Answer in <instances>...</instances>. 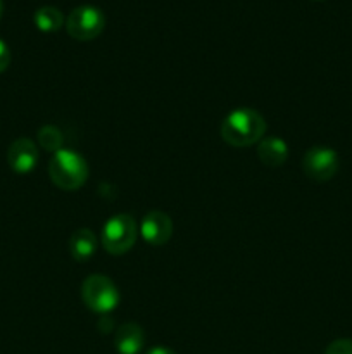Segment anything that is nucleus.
<instances>
[{
	"label": "nucleus",
	"instance_id": "f257e3e1",
	"mask_svg": "<svg viewBox=\"0 0 352 354\" xmlns=\"http://www.w3.org/2000/svg\"><path fill=\"white\" fill-rule=\"evenodd\" d=\"M266 120L252 107H237L221 121V138L231 147H251L266 133Z\"/></svg>",
	"mask_w": 352,
	"mask_h": 354
},
{
	"label": "nucleus",
	"instance_id": "f03ea898",
	"mask_svg": "<svg viewBox=\"0 0 352 354\" xmlns=\"http://www.w3.org/2000/svg\"><path fill=\"white\" fill-rule=\"evenodd\" d=\"M90 175V168L86 159L72 149L62 147L61 151L54 152L48 161V176L50 182L61 190L81 189L86 183Z\"/></svg>",
	"mask_w": 352,
	"mask_h": 354
},
{
	"label": "nucleus",
	"instance_id": "7ed1b4c3",
	"mask_svg": "<svg viewBox=\"0 0 352 354\" xmlns=\"http://www.w3.org/2000/svg\"><path fill=\"white\" fill-rule=\"evenodd\" d=\"M81 299L90 311L97 315H109L119 306L121 294L116 283L102 273L88 275L81 283Z\"/></svg>",
	"mask_w": 352,
	"mask_h": 354
},
{
	"label": "nucleus",
	"instance_id": "20e7f679",
	"mask_svg": "<svg viewBox=\"0 0 352 354\" xmlns=\"http://www.w3.org/2000/svg\"><path fill=\"white\" fill-rule=\"evenodd\" d=\"M137 235L138 227L135 218L128 213H119L110 216L104 223L100 242L109 254L121 256L126 254L133 248L135 242H137Z\"/></svg>",
	"mask_w": 352,
	"mask_h": 354
},
{
	"label": "nucleus",
	"instance_id": "39448f33",
	"mask_svg": "<svg viewBox=\"0 0 352 354\" xmlns=\"http://www.w3.org/2000/svg\"><path fill=\"white\" fill-rule=\"evenodd\" d=\"M106 28V16L95 6H79L66 19V30L78 41L95 40Z\"/></svg>",
	"mask_w": 352,
	"mask_h": 354
},
{
	"label": "nucleus",
	"instance_id": "423d86ee",
	"mask_svg": "<svg viewBox=\"0 0 352 354\" xmlns=\"http://www.w3.org/2000/svg\"><path fill=\"white\" fill-rule=\"evenodd\" d=\"M340 168V158L337 151L326 145H316L307 149L302 158V171L314 182H328L337 175Z\"/></svg>",
	"mask_w": 352,
	"mask_h": 354
},
{
	"label": "nucleus",
	"instance_id": "0eeeda50",
	"mask_svg": "<svg viewBox=\"0 0 352 354\" xmlns=\"http://www.w3.org/2000/svg\"><path fill=\"white\" fill-rule=\"evenodd\" d=\"M140 235L147 244L159 248L173 237V220L164 211H150L140 223Z\"/></svg>",
	"mask_w": 352,
	"mask_h": 354
},
{
	"label": "nucleus",
	"instance_id": "6e6552de",
	"mask_svg": "<svg viewBox=\"0 0 352 354\" xmlns=\"http://www.w3.org/2000/svg\"><path fill=\"white\" fill-rule=\"evenodd\" d=\"M38 159H40L38 147L33 140L26 137L14 140L7 151V162H9L10 169L19 175H28L33 171L38 165Z\"/></svg>",
	"mask_w": 352,
	"mask_h": 354
},
{
	"label": "nucleus",
	"instance_id": "1a4fd4ad",
	"mask_svg": "<svg viewBox=\"0 0 352 354\" xmlns=\"http://www.w3.org/2000/svg\"><path fill=\"white\" fill-rule=\"evenodd\" d=\"M145 346V332L138 324L128 322L116 330L114 348L117 354H140Z\"/></svg>",
	"mask_w": 352,
	"mask_h": 354
},
{
	"label": "nucleus",
	"instance_id": "9d476101",
	"mask_svg": "<svg viewBox=\"0 0 352 354\" xmlns=\"http://www.w3.org/2000/svg\"><path fill=\"white\" fill-rule=\"evenodd\" d=\"M69 254L75 261L86 263L95 256L97 248H99V241H97L95 234L90 228H78L69 237Z\"/></svg>",
	"mask_w": 352,
	"mask_h": 354
},
{
	"label": "nucleus",
	"instance_id": "9b49d317",
	"mask_svg": "<svg viewBox=\"0 0 352 354\" xmlns=\"http://www.w3.org/2000/svg\"><path fill=\"white\" fill-rule=\"evenodd\" d=\"M257 158L269 168H278L289 159V145L280 137H262L257 144Z\"/></svg>",
	"mask_w": 352,
	"mask_h": 354
},
{
	"label": "nucleus",
	"instance_id": "f8f14e48",
	"mask_svg": "<svg viewBox=\"0 0 352 354\" xmlns=\"http://www.w3.org/2000/svg\"><path fill=\"white\" fill-rule=\"evenodd\" d=\"M35 26L43 33H55L64 26V14L52 6H43L35 10Z\"/></svg>",
	"mask_w": 352,
	"mask_h": 354
},
{
	"label": "nucleus",
	"instance_id": "ddd939ff",
	"mask_svg": "<svg viewBox=\"0 0 352 354\" xmlns=\"http://www.w3.org/2000/svg\"><path fill=\"white\" fill-rule=\"evenodd\" d=\"M38 144H40V147L43 151H48L54 154V152L61 151L62 145H64V135L54 124H45V127H41L38 130Z\"/></svg>",
	"mask_w": 352,
	"mask_h": 354
},
{
	"label": "nucleus",
	"instance_id": "4468645a",
	"mask_svg": "<svg viewBox=\"0 0 352 354\" xmlns=\"http://www.w3.org/2000/svg\"><path fill=\"white\" fill-rule=\"evenodd\" d=\"M324 354H352V339H337L328 346Z\"/></svg>",
	"mask_w": 352,
	"mask_h": 354
},
{
	"label": "nucleus",
	"instance_id": "2eb2a0df",
	"mask_svg": "<svg viewBox=\"0 0 352 354\" xmlns=\"http://www.w3.org/2000/svg\"><path fill=\"white\" fill-rule=\"evenodd\" d=\"M10 64V50L6 41L0 38V73L6 71Z\"/></svg>",
	"mask_w": 352,
	"mask_h": 354
},
{
	"label": "nucleus",
	"instance_id": "dca6fc26",
	"mask_svg": "<svg viewBox=\"0 0 352 354\" xmlns=\"http://www.w3.org/2000/svg\"><path fill=\"white\" fill-rule=\"evenodd\" d=\"M145 354H178V353L173 351V349L169 348H164V346H155V348H150Z\"/></svg>",
	"mask_w": 352,
	"mask_h": 354
},
{
	"label": "nucleus",
	"instance_id": "f3484780",
	"mask_svg": "<svg viewBox=\"0 0 352 354\" xmlns=\"http://www.w3.org/2000/svg\"><path fill=\"white\" fill-rule=\"evenodd\" d=\"M2 12H3V2L0 0V17H2Z\"/></svg>",
	"mask_w": 352,
	"mask_h": 354
}]
</instances>
